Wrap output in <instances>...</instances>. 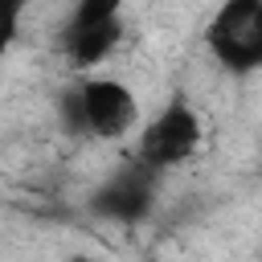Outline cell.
Listing matches in <instances>:
<instances>
[{"instance_id": "7a4b0ae2", "label": "cell", "mask_w": 262, "mask_h": 262, "mask_svg": "<svg viewBox=\"0 0 262 262\" xmlns=\"http://www.w3.org/2000/svg\"><path fill=\"white\" fill-rule=\"evenodd\" d=\"M201 139H205V123L196 115V106H188V98H172L164 102L135 135V160L151 172H168V168H180L188 164L196 151H201Z\"/></svg>"}, {"instance_id": "277c9868", "label": "cell", "mask_w": 262, "mask_h": 262, "mask_svg": "<svg viewBox=\"0 0 262 262\" xmlns=\"http://www.w3.org/2000/svg\"><path fill=\"white\" fill-rule=\"evenodd\" d=\"M151 168H143L135 160V168H123L115 180H106L94 196V213H102L106 221H119V225H139L151 205H156V188H151Z\"/></svg>"}, {"instance_id": "52a82bcc", "label": "cell", "mask_w": 262, "mask_h": 262, "mask_svg": "<svg viewBox=\"0 0 262 262\" xmlns=\"http://www.w3.org/2000/svg\"><path fill=\"white\" fill-rule=\"evenodd\" d=\"M29 4H33V0H0V61H4V57L12 53V45H16Z\"/></svg>"}, {"instance_id": "8992f818", "label": "cell", "mask_w": 262, "mask_h": 262, "mask_svg": "<svg viewBox=\"0 0 262 262\" xmlns=\"http://www.w3.org/2000/svg\"><path fill=\"white\" fill-rule=\"evenodd\" d=\"M123 4L127 0H74V12H70L66 29H86V25L115 20V16H123Z\"/></svg>"}, {"instance_id": "ba28073f", "label": "cell", "mask_w": 262, "mask_h": 262, "mask_svg": "<svg viewBox=\"0 0 262 262\" xmlns=\"http://www.w3.org/2000/svg\"><path fill=\"white\" fill-rule=\"evenodd\" d=\"M66 262H94V258H66Z\"/></svg>"}, {"instance_id": "5b68a950", "label": "cell", "mask_w": 262, "mask_h": 262, "mask_svg": "<svg viewBox=\"0 0 262 262\" xmlns=\"http://www.w3.org/2000/svg\"><path fill=\"white\" fill-rule=\"evenodd\" d=\"M123 41V16L115 20H102V25H86V29H66L61 45H66V57L78 66V70H90V66H102Z\"/></svg>"}, {"instance_id": "3957f363", "label": "cell", "mask_w": 262, "mask_h": 262, "mask_svg": "<svg viewBox=\"0 0 262 262\" xmlns=\"http://www.w3.org/2000/svg\"><path fill=\"white\" fill-rule=\"evenodd\" d=\"M205 49L229 74L262 66V0H221L205 25Z\"/></svg>"}, {"instance_id": "6da1fadb", "label": "cell", "mask_w": 262, "mask_h": 262, "mask_svg": "<svg viewBox=\"0 0 262 262\" xmlns=\"http://www.w3.org/2000/svg\"><path fill=\"white\" fill-rule=\"evenodd\" d=\"M61 119L74 135L123 139L139 127V98L119 78H82L78 90L61 94Z\"/></svg>"}]
</instances>
